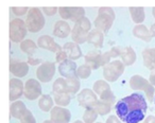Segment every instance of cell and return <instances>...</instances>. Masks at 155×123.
<instances>
[{"label": "cell", "instance_id": "obj_1", "mask_svg": "<svg viewBox=\"0 0 155 123\" xmlns=\"http://www.w3.org/2000/svg\"><path fill=\"white\" fill-rule=\"evenodd\" d=\"M148 105L143 95L132 93L122 98L115 105L116 116L124 123H139L144 119Z\"/></svg>", "mask_w": 155, "mask_h": 123}, {"label": "cell", "instance_id": "obj_2", "mask_svg": "<svg viewBox=\"0 0 155 123\" xmlns=\"http://www.w3.org/2000/svg\"><path fill=\"white\" fill-rule=\"evenodd\" d=\"M115 20V12L112 8L102 7L98 11V16L94 21L95 28L102 33H107Z\"/></svg>", "mask_w": 155, "mask_h": 123}, {"label": "cell", "instance_id": "obj_3", "mask_svg": "<svg viewBox=\"0 0 155 123\" xmlns=\"http://www.w3.org/2000/svg\"><path fill=\"white\" fill-rule=\"evenodd\" d=\"M91 31V22L87 17H82L77 22H74V26L72 28L71 37L73 39V43L80 45L87 41L89 32Z\"/></svg>", "mask_w": 155, "mask_h": 123}, {"label": "cell", "instance_id": "obj_4", "mask_svg": "<svg viewBox=\"0 0 155 123\" xmlns=\"http://www.w3.org/2000/svg\"><path fill=\"white\" fill-rule=\"evenodd\" d=\"M26 26L28 31L31 33H37L45 27V17L41 9L31 8L29 13L27 14Z\"/></svg>", "mask_w": 155, "mask_h": 123}, {"label": "cell", "instance_id": "obj_5", "mask_svg": "<svg viewBox=\"0 0 155 123\" xmlns=\"http://www.w3.org/2000/svg\"><path fill=\"white\" fill-rule=\"evenodd\" d=\"M130 86H131V88L133 90L144 91L146 97L149 100V102L153 103L155 97V88L150 83V81L146 80L143 76L136 74V76H133L130 79Z\"/></svg>", "mask_w": 155, "mask_h": 123}, {"label": "cell", "instance_id": "obj_6", "mask_svg": "<svg viewBox=\"0 0 155 123\" xmlns=\"http://www.w3.org/2000/svg\"><path fill=\"white\" fill-rule=\"evenodd\" d=\"M125 69V65L122 63V60H116L110 62L106 66L103 67V76L107 82H116L119 78L123 74Z\"/></svg>", "mask_w": 155, "mask_h": 123}, {"label": "cell", "instance_id": "obj_7", "mask_svg": "<svg viewBox=\"0 0 155 123\" xmlns=\"http://www.w3.org/2000/svg\"><path fill=\"white\" fill-rule=\"evenodd\" d=\"M26 21L20 18H15L10 22V38L13 43H22L27 36Z\"/></svg>", "mask_w": 155, "mask_h": 123}, {"label": "cell", "instance_id": "obj_8", "mask_svg": "<svg viewBox=\"0 0 155 123\" xmlns=\"http://www.w3.org/2000/svg\"><path fill=\"white\" fill-rule=\"evenodd\" d=\"M112 57L121 56L122 63L125 66H132L137 60L135 51L132 47H114L110 50Z\"/></svg>", "mask_w": 155, "mask_h": 123}, {"label": "cell", "instance_id": "obj_9", "mask_svg": "<svg viewBox=\"0 0 155 123\" xmlns=\"http://www.w3.org/2000/svg\"><path fill=\"white\" fill-rule=\"evenodd\" d=\"M93 90L96 92V95H98L100 97V100L102 101L108 102V103L114 104L116 102V97L113 93L110 86L106 81L99 80L94 84Z\"/></svg>", "mask_w": 155, "mask_h": 123}, {"label": "cell", "instance_id": "obj_10", "mask_svg": "<svg viewBox=\"0 0 155 123\" xmlns=\"http://www.w3.org/2000/svg\"><path fill=\"white\" fill-rule=\"evenodd\" d=\"M58 13L64 20H71L73 22H77L78 20L85 16V10L81 7H62L58 9Z\"/></svg>", "mask_w": 155, "mask_h": 123}, {"label": "cell", "instance_id": "obj_11", "mask_svg": "<svg viewBox=\"0 0 155 123\" xmlns=\"http://www.w3.org/2000/svg\"><path fill=\"white\" fill-rule=\"evenodd\" d=\"M54 74H55V64L51 62H45L36 70L37 79L43 83L50 82Z\"/></svg>", "mask_w": 155, "mask_h": 123}, {"label": "cell", "instance_id": "obj_12", "mask_svg": "<svg viewBox=\"0 0 155 123\" xmlns=\"http://www.w3.org/2000/svg\"><path fill=\"white\" fill-rule=\"evenodd\" d=\"M77 100L79 102V104H80V106L87 109V108L94 107L95 103L98 101V97L94 90H91L89 88H85L78 93Z\"/></svg>", "mask_w": 155, "mask_h": 123}, {"label": "cell", "instance_id": "obj_13", "mask_svg": "<svg viewBox=\"0 0 155 123\" xmlns=\"http://www.w3.org/2000/svg\"><path fill=\"white\" fill-rule=\"evenodd\" d=\"M41 93H43L41 85L38 81L34 80V79H30V80L27 81L26 84H25V93H24L26 99L33 101V100L38 99L41 95Z\"/></svg>", "mask_w": 155, "mask_h": 123}, {"label": "cell", "instance_id": "obj_14", "mask_svg": "<svg viewBox=\"0 0 155 123\" xmlns=\"http://www.w3.org/2000/svg\"><path fill=\"white\" fill-rule=\"evenodd\" d=\"M70 119L71 112L67 108L54 106L50 112V120L53 123H69Z\"/></svg>", "mask_w": 155, "mask_h": 123}, {"label": "cell", "instance_id": "obj_15", "mask_svg": "<svg viewBox=\"0 0 155 123\" xmlns=\"http://www.w3.org/2000/svg\"><path fill=\"white\" fill-rule=\"evenodd\" d=\"M25 93V85L19 79L10 80V101H18L20 97Z\"/></svg>", "mask_w": 155, "mask_h": 123}, {"label": "cell", "instance_id": "obj_16", "mask_svg": "<svg viewBox=\"0 0 155 123\" xmlns=\"http://www.w3.org/2000/svg\"><path fill=\"white\" fill-rule=\"evenodd\" d=\"M37 45H38L39 48H43V49L54 52V53H58V52H60L63 49V47H61L58 44H56L55 40L51 36H49V35H43V36L38 37Z\"/></svg>", "mask_w": 155, "mask_h": 123}, {"label": "cell", "instance_id": "obj_17", "mask_svg": "<svg viewBox=\"0 0 155 123\" xmlns=\"http://www.w3.org/2000/svg\"><path fill=\"white\" fill-rule=\"evenodd\" d=\"M10 71L16 78H24L29 72V64L26 62H20V60L12 58L11 63H10Z\"/></svg>", "mask_w": 155, "mask_h": 123}, {"label": "cell", "instance_id": "obj_18", "mask_svg": "<svg viewBox=\"0 0 155 123\" xmlns=\"http://www.w3.org/2000/svg\"><path fill=\"white\" fill-rule=\"evenodd\" d=\"M77 65L71 60H66L58 65V72L61 76L66 79L77 76Z\"/></svg>", "mask_w": 155, "mask_h": 123}, {"label": "cell", "instance_id": "obj_19", "mask_svg": "<svg viewBox=\"0 0 155 123\" xmlns=\"http://www.w3.org/2000/svg\"><path fill=\"white\" fill-rule=\"evenodd\" d=\"M72 29L70 28V24L66 20H58L55 22L53 28L54 36L60 37V38H66L69 34H71Z\"/></svg>", "mask_w": 155, "mask_h": 123}, {"label": "cell", "instance_id": "obj_20", "mask_svg": "<svg viewBox=\"0 0 155 123\" xmlns=\"http://www.w3.org/2000/svg\"><path fill=\"white\" fill-rule=\"evenodd\" d=\"M85 64L93 70L102 67V53L100 51H91L85 55Z\"/></svg>", "mask_w": 155, "mask_h": 123}, {"label": "cell", "instance_id": "obj_21", "mask_svg": "<svg viewBox=\"0 0 155 123\" xmlns=\"http://www.w3.org/2000/svg\"><path fill=\"white\" fill-rule=\"evenodd\" d=\"M63 50L66 52L68 60H77L82 56V51H81L79 45L75 43H66L63 46Z\"/></svg>", "mask_w": 155, "mask_h": 123}, {"label": "cell", "instance_id": "obj_22", "mask_svg": "<svg viewBox=\"0 0 155 123\" xmlns=\"http://www.w3.org/2000/svg\"><path fill=\"white\" fill-rule=\"evenodd\" d=\"M133 35L136 38L141 39L146 43H150L151 39H152L151 31L143 24H136L133 28Z\"/></svg>", "mask_w": 155, "mask_h": 123}, {"label": "cell", "instance_id": "obj_23", "mask_svg": "<svg viewBox=\"0 0 155 123\" xmlns=\"http://www.w3.org/2000/svg\"><path fill=\"white\" fill-rule=\"evenodd\" d=\"M143 65L149 70H155V48H147L142 51Z\"/></svg>", "mask_w": 155, "mask_h": 123}, {"label": "cell", "instance_id": "obj_24", "mask_svg": "<svg viewBox=\"0 0 155 123\" xmlns=\"http://www.w3.org/2000/svg\"><path fill=\"white\" fill-rule=\"evenodd\" d=\"M103 41H104V34L101 31L97 30H91L87 37V43H89L91 45H94L96 48L100 49L103 47Z\"/></svg>", "mask_w": 155, "mask_h": 123}, {"label": "cell", "instance_id": "obj_25", "mask_svg": "<svg viewBox=\"0 0 155 123\" xmlns=\"http://www.w3.org/2000/svg\"><path fill=\"white\" fill-rule=\"evenodd\" d=\"M27 110V107L25 105V103L22 101H15L11 104L10 106V114L13 118L15 119H20L22 117V115L25 114V112Z\"/></svg>", "mask_w": 155, "mask_h": 123}, {"label": "cell", "instance_id": "obj_26", "mask_svg": "<svg viewBox=\"0 0 155 123\" xmlns=\"http://www.w3.org/2000/svg\"><path fill=\"white\" fill-rule=\"evenodd\" d=\"M131 17L133 21L137 24H141L143 22L144 18H146V13H144V9L142 7H131L129 9Z\"/></svg>", "mask_w": 155, "mask_h": 123}, {"label": "cell", "instance_id": "obj_27", "mask_svg": "<svg viewBox=\"0 0 155 123\" xmlns=\"http://www.w3.org/2000/svg\"><path fill=\"white\" fill-rule=\"evenodd\" d=\"M53 104H54L53 98L49 95H43L38 101L39 108H41V110H43L44 112H51V109L54 107Z\"/></svg>", "mask_w": 155, "mask_h": 123}, {"label": "cell", "instance_id": "obj_28", "mask_svg": "<svg viewBox=\"0 0 155 123\" xmlns=\"http://www.w3.org/2000/svg\"><path fill=\"white\" fill-rule=\"evenodd\" d=\"M113 105H114V104L102 101V100H98L95 103L93 108H95V109L97 110V112L100 116H105V115H108L110 112V110H112V108H113Z\"/></svg>", "mask_w": 155, "mask_h": 123}, {"label": "cell", "instance_id": "obj_29", "mask_svg": "<svg viewBox=\"0 0 155 123\" xmlns=\"http://www.w3.org/2000/svg\"><path fill=\"white\" fill-rule=\"evenodd\" d=\"M52 90H53V93H69L68 88H67L66 79H56L55 82L53 83V86H52Z\"/></svg>", "mask_w": 155, "mask_h": 123}, {"label": "cell", "instance_id": "obj_30", "mask_svg": "<svg viewBox=\"0 0 155 123\" xmlns=\"http://www.w3.org/2000/svg\"><path fill=\"white\" fill-rule=\"evenodd\" d=\"M66 82H67V88H68L69 93L75 95L78 91L80 90L81 83H80V80H79V78H78L77 76L66 79Z\"/></svg>", "mask_w": 155, "mask_h": 123}, {"label": "cell", "instance_id": "obj_31", "mask_svg": "<svg viewBox=\"0 0 155 123\" xmlns=\"http://www.w3.org/2000/svg\"><path fill=\"white\" fill-rule=\"evenodd\" d=\"M53 100L58 106L65 107L68 106L71 101L70 93H53Z\"/></svg>", "mask_w": 155, "mask_h": 123}, {"label": "cell", "instance_id": "obj_32", "mask_svg": "<svg viewBox=\"0 0 155 123\" xmlns=\"http://www.w3.org/2000/svg\"><path fill=\"white\" fill-rule=\"evenodd\" d=\"M20 49L24 53L32 56V54L37 49V46L32 39H25L22 43H20Z\"/></svg>", "mask_w": 155, "mask_h": 123}, {"label": "cell", "instance_id": "obj_33", "mask_svg": "<svg viewBox=\"0 0 155 123\" xmlns=\"http://www.w3.org/2000/svg\"><path fill=\"white\" fill-rule=\"evenodd\" d=\"M98 112L95 108H87L83 114V121L84 123H94L98 118Z\"/></svg>", "mask_w": 155, "mask_h": 123}, {"label": "cell", "instance_id": "obj_34", "mask_svg": "<svg viewBox=\"0 0 155 123\" xmlns=\"http://www.w3.org/2000/svg\"><path fill=\"white\" fill-rule=\"evenodd\" d=\"M91 68L89 67L87 64H84V65H81L78 67L77 69V76L79 79H82V80H85V79L89 78V76L91 74Z\"/></svg>", "mask_w": 155, "mask_h": 123}, {"label": "cell", "instance_id": "obj_35", "mask_svg": "<svg viewBox=\"0 0 155 123\" xmlns=\"http://www.w3.org/2000/svg\"><path fill=\"white\" fill-rule=\"evenodd\" d=\"M20 123H36V120H35L33 114L30 112L29 109H27L25 112V114L22 115V117L19 119Z\"/></svg>", "mask_w": 155, "mask_h": 123}, {"label": "cell", "instance_id": "obj_36", "mask_svg": "<svg viewBox=\"0 0 155 123\" xmlns=\"http://www.w3.org/2000/svg\"><path fill=\"white\" fill-rule=\"evenodd\" d=\"M11 10L13 11V13L15 14L16 16L26 15V14H28L29 11H30V9H29L28 7H13Z\"/></svg>", "mask_w": 155, "mask_h": 123}, {"label": "cell", "instance_id": "obj_37", "mask_svg": "<svg viewBox=\"0 0 155 123\" xmlns=\"http://www.w3.org/2000/svg\"><path fill=\"white\" fill-rule=\"evenodd\" d=\"M66 60H68V56H67L66 52H65L63 49L61 50L60 52H58V53H56V56H55V62H56V63L61 64Z\"/></svg>", "mask_w": 155, "mask_h": 123}, {"label": "cell", "instance_id": "obj_38", "mask_svg": "<svg viewBox=\"0 0 155 123\" xmlns=\"http://www.w3.org/2000/svg\"><path fill=\"white\" fill-rule=\"evenodd\" d=\"M43 12L48 16H53L56 14V12H58V9L55 7H52V8L45 7V8H43Z\"/></svg>", "mask_w": 155, "mask_h": 123}, {"label": "cell", "instance_id": "obj_39", "mask_svg": "<svg viewBox=\"0 0 155 123\" xmlns=\"http://www.w3.org/2000/svg\"><path fill=\"white\" fill-rule=\"evenodd\" d=\"M27 63H28L29 65L36 66V65H41V64H43V60H41V58H35V57H33V56H29Z\"/></svg>", "mask_w": 155, "mask_h": 123}, {"label": "cell", "instance_id": "obj_40", "mask_svg": "<svg viewBox=\"0 0 155 123\" xmlns=\"http://www.w3.org/2000/svg\"><path fill=\"white\" fill-rule=\"evenodd\" d=\"M105 123H121V121H120V119L118 118V116H112V115H110L107 118Z\"/></svg>", "mask_w": 155, "mask_h": 123}, {"label": "cell", "instance_id": "obj_41", "mask_svg": "<svg viewBox=\"0 0 155 123\" xmlns=\"http://www.w3.org/2000/svg\"><path fill=\"white\" fill-rule=\"evenodd\" d=\"M149 81H150V83L153 85V86L155 87V70H153V71H151L150 73V78H149Z\"/></svg>", "mask_w": 155, "mask_h": 123}, {"label": "cell", "instance_id": "obj_42", "mask_svg": "<svg viewBox=\"0 0 155 123\" xmlns=\"http://www.w3.org/2000/svg\"><path fill=\"white\" fill-rule=\"evenodd\" d=\"M143 123H155V117L154 116H148L144 119Z\"/></svg>", "mask_w": 155, "mask_h": 123}, {"label": "cell", "instance_id": "obj_43", "mask_svg": "<svg viewBox=\"0 0 155 123\" xmlns=\"http://www.w3.org/2000/svg\"><path fill=\"white\" fill-rule=\"evenodd\" d=\"M150 31H151V35H152V37H155V24H152Z\"/></svg>", "mask_w": 155, "mask_h": 123}, {"label": "cell", "instance_id": "obj_44", "mask_svg": "<svg viewBox=\"0 0 155 123\" xmlns=\"http://www.w3.org/2000/svg\"><path fill=\"white\" fill-rule=\"evenodd\" d=\"M152 14H153V17L155 18V8H153V10H152Z\"/></svg>", "mask_w": 155, "mask_h": 123}, {"label": "cell", "instance_id": "obj_45", "mask_svg": "<svg viewBox=\"0 0 155 123\" xmlns=\"http://www.w3.org/2000/svg\"><path fill=\"white\" fill-rule=\"evenodd\" d=\"M43 123H53V122H52L51 120H46V121H44Z\"/></svg>", "mask_w": 155, "mask_h": 123}, {"label": "cell", "instance_id": "obj_46", "mask_svg": "<svg viewBox=\"0 0 155 123\" xmlns=\"http://www.w3.org/2000/svg\"><path fill=\"white\" fill-rule=\"evenodd\" d=\"M73 123H83L82 121H80V120H77V121H74Z\"/></svg>", "mask_w": 155, "mask_h": 123}, {"label": "cell", "instance_id": "obj_47", "mask_svg": "<svg viewBox=\"0 0 155 123\" xmlns=\"http://www.w3.org/2000/svg\"><path fill=\"white\" fill-rule=\"evenodd\" d=\"M154 103H155V97H154Z\"/></svg>", "mask_w": 155, "mask_h": 123}, {"label": "cell", "instance_id": "obj_48", "mask_svg": "<svg viewBox=\"0 0 155 123\" xmlns=\"http://www.w3.org/2000/svg\"><path fill=\"white\" fill-rule=\"evenodd\" d=\"M97 123H101V122H97Z\"/></svg>", "mask_w": 155, "mask_h": 123}]
</instances>
